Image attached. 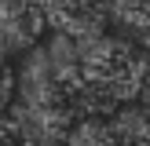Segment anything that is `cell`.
I'll use <instances>...</instances> for the list:
<instances>
[{"instance_id":"cell-2","label":"cell","mask_w":150,"mask_h":146,"mask_svg":"<svg viewBox=\"0 0 150 146\" xmlns=\"http://www.w3.org/2000/svg\"><path fill=\"white\" fill-rule=\"evenodd\" d=\"M106 131L114 146H143L150 142V110L136 106V102H117L106 113Z\"/></svg>"},{"instance_id":"cell-5","label":"cell","mask_w":150,"mask_h":146,"mask_svg":"<svg viewBox=\"0 0 150 146\" xmlns=\"http://www.w3.org/2000/svg\"><path fill=\"white\" fill-rule=\"evenodd\" d=\"M7 102H11V77H7L4 62H0V113L7 110Z\"/></svg>"},{"instance_id":"cell-4","label":"cell","mask_w":150,"mask_h":146,"mask_svg":"<svg viewBox=\"0 0 150 146\" xmlns=\"http://www.w3.org/2000/svg\"><path fill=\"white\" fill-rule=\"evenodd\" d=\"M103 7L125 29H150V0H103Z\"/></svg>"},{"instance_id":"cell-3","label":"cell","mask_w":150,"mask_h":146,"mask_svg":"<svg viewBox=\"0 0 150 146\" xmlns=\"http://www.w3.org/2000/svg\"><path fill=\"white\" fill-rule=\"evenodd\" d=\"M62 146H114L106 121L99 117H73L62 128Z\"/></svg>"},{"instance_id":"cell-1","label":"cell","mask_w":150,"mask_h":146,"mask_svg":"<svg viewBox=\"0 0 150 146\" xmlns=\"http://www.w3.org/2000/svg\"><path fill=\"white\" fill-rule=\"evenodd\" d=\"M40 29H44L40 0H0V62L33 48Z\"/></svg>"},{"instance_id":"cell-6","label":"cell","mask_w":150,"mask_h":146,"mask_svg":"<svg viewBox=\"0 0 150 146\" xmlns=\"http://www.w3.org/2000/svg\"><path fill=\"white\" fill-rule=\"evenodd\" d=\"M136 95H143V106L150 110V69L143 73V80H139V91H136Z\"/></svg>"},{"instance_id":"cell-7","label":"cell","mask_w":150,"mask_h":146,"mask_svg":"<svg viewBox=\"0 0 150 146\" xmlns=\"http://www.w3.org/2000/svg\"><path fill=\"white\" fill-rule=\"evenodd\" d=\"M143 55L150 58V29H143Z\"/></svg>"}]
</instances>
